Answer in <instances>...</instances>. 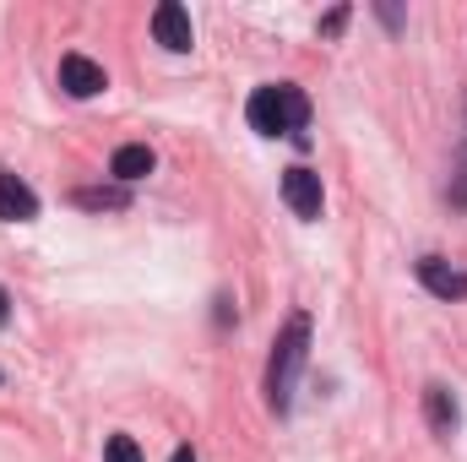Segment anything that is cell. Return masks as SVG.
Instances as JSON below:
<instances>
[{
	"instance_id": "1",
	"label": "cell",
	"mask_w": 467,
	"mask_h": 462,
	"mask_svg": "<svg viewBox=\"0 0 467 462\" xmlns=\"http://www.w3.org/2000/svg\"><path fill=\"white\" fill-rule=\"evenodd\" d=\"M305 353H310V316L299 310V316H288V327L277 332L272 359H266V403H272V414H288L299 370H305Z\"/></svg>"
},
{
	"instance_id": "2",
	"label": "cell",
	"mask_w": 467,
	"mask_h": 462,
	"mask_svg": "<svg viewBox=\"0 0 467 462\" xmlns=\"http://www.w3.org/2000/svg\"><path fill=\"white\" fill-rule=\"evenodd\" d=\"M244 120H250V131H261V136H299L305 120H310V99H305L294 82H266V88L250 93Z\"/></svg>"
},
{
	"instance_id": "3",
	"label": "cell",
	"mask_w": 467,
	"mask_h": 462,
	"mask_svg": "<svg viewBox=\"0 0 467 462\" xmlns=\"http://www.w3.org/2000/svg\"><path fill=\"white\" fill-rule=\"evenodd\" d=\"M283 202L294 207V218H321V207H327L321 174H316V169H305V163L283 169Z\"/></svg>"
},
{
	"instance_id": "4",
	"label": "cell",
	"mask_w": 467,
	"mask_h": 462,
	"mask_svg": "<svg viewBox=\"0 0 467 462\" xmlns=\"http://www.w3.org/2000/svg\"><path fill=\"white\" fill-rule=\"evenodd\" d=\"M60 88L71 99H99L109 88V71L99 60H88V55H60Z\"/></svg>"
},
{
	"instance_id": "5",
	"label": "cell",
	"mask_w": 467,
	"mask_h": 462,
	"mask_svg": "<svg viewBox=\"0 0 467 462\" xmlns=\"http://www.w3.org/2000/svg\"><path fill=\"white\" fill-rule=\"evenodd\" d=\"M152 38H158L163 49H174V55H185V49L196 44V33H191V11H185L180 0H163V5L152 11Z\"/></svg>"
},
{
	"instance_id": "6",
	"label": "cell",
	"mask_w": 467,
	"mask_h": 462,
	"mask_svg": "<svg viewBox=\"0 0 467 462\" xmlns=\"http://www.w3.org/2000/svg\"><path fill=\"white\" fill-rule=\"evenodd\" d=\"M0 218H5V224H27V218H38V196H33V185L16 180L11 169H0Z\"/></svg>"
},
{
	"instance_id": "7",
	"label": "cell",
	"mask_w": 467,
	"mask_h": 462,
	"mask_svg": "<svg viewBox=\"0 0 467 462\" xmlns=\"http://www.w3.org/2000/svg\"><path fill=\"white\" fill-rule=\"evenodd\" d=\"M419 283H424L435 299H467V272L446 267L441 256H424V261H419Z\"/></svg>"
},
{
	"instance_id": "8",
	"label": "cell",
	"mask_w": 467,
	"mask_h": 462,
	"mask_svg": "<svg viewBox=\"0 0 467 462\" xmlns=\"http://www.w3.org/2000/svg\"><path fill=\"white\" fill-rule=\"evenodd\" d=\"M152 169H158V152H152L147 142H125V147H115V158H109V174H115L119 185L147 180Z\"/></svg>"
},
{
	"instance_id": "9",
	"label": "cell",
	"mask_w": 467,
	"mask_h": 462,
	"mask_svg": "<svg viewBox=\"0 0 467 462\" xmlns=\"http://www.w3.org/2000/svg\"><path fill=\"white\" fill-rule=\"evenodd\" d=\"M424 419H430V430H435V436H451V430H457V397H451L441 381H430V386H424Z\"/></svg>"
},
{
	"instance_id": "10",
	"label": "cell",
	"mask_w": 467,
	"mask_h": 462,
	"mask_svg": "<svg viewBox=\"0 0 467 462\" xmlns=\"http://www.w3.org/2000/svg\"><path fill=\"white\" fill-rule=\"evenodd\" d=\"M71 202H77V207H93V213H115V207H125V191H104V185H88V191H77Z\"/></svg>"
},
{
	"instance_id": "11",
	"label": "cell",
	"mask_w": 467,
	"mask_h": 462,
	"mask_svg": "<svg viewBox=\"0 0 467 462\" xmlns=\"http://www.w3.org/2000/svg\"><path fill=\"white\" fill-rule=\"evenodd\" d=\"M104 462H141L136 436H109V441H104Z\"/></svg>"
},
{
	"instance_id": "12",
	"label": "cell",
	"mask_w": 467,
	"mask_h": 462,
	"mask_svg": "<svg viewBox=\"0 0 467 462\" xmlns=\"http://www.w3.org/2000/svg\"><path fill=\"white\" fill-rule=\"evenodd\" d=\"M451 202H457V207H467V147H462V158H457V185H451Z\"/></svg>"
},
{
	"instance_id": "13",
	"label": "cell",
	"mask_w": 467,
	"mask_h": 462,
	"mask_svg": "<svg viewBox=\"0 0 467 462\" xmlns=\"http://www.w3.org/2000/svg\"><path fill=\"white\" fill-rule=\"evenodd\" d=\"M169 462H196V452H191V446H174V457Z\"/></svg>"
},
{
	"instance_id": "14",
	"label": "cell",
	"mask_w": 467,
	"mask_h": 462,
	"mask_svg": "<svg viewBox=\"0 0 467 462\" xmlns=\"http://www.w3.org/2000/svg\"><path fill=\"white\" fill-rule=\"evenodd\" d=\"M5 316H11V294L0 289V327H5Z\"/></svg>"
}]
</instances>
